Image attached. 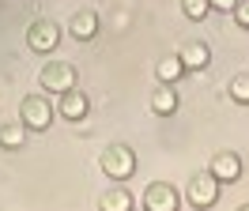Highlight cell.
<instances>
[{
    "instance_id": "1",
    "label": "cell",
    "mask_w": 249,
    "mask_h": 211,
    "mask_svg": "<svg viewBox=\"0 0 249 211\" xmlns=\"http://www.w3.org/2000/svg\"><path fill=\"white\" fill-rule=\"evenodd\" d=\"M98 166H102V174L109 181H128L136 174V155H132V147H124V143H113V147L102 151Z\"/></svg>"
},
{
    "instance_id": "2",
    "label": "cell",
    "mask_w": 249,
    "mask_h": 211,
    "mask_svg": "<svg viewBox=\"0 0 249 211\" xmlns=\"http://www.w3.org/2000/svg\"><path fill=\"white\" fill-rule=\"evenodd\" d=\"M19 121L31 132H46L53 124V102H49V94H27L23 106H19Z\"/></svg>"
},
{
    "instance_id": "3",
    "label": "cell",
    "mask_w": 249,
    "mask_h": 211,
    "mask_svg": "<svg viewBox=\"0 0 249 211\" xmlns=\"http://www.w3.org/2000/svg\"><path fill=\"white\" fill-rule=\"evenodd\" d=\"M38 83H42V90H49V94H61V90L76 87V68H72V64H61V60H49L46 68H42V75H38Z\"/></svg>"
},
{
    "instance_id": "4",
    "label": "cell",
    "mask_w": 249,
    "mask_h": 211,
    "mask_svg": "<svg viewBox=\"0 0 249 211\" xmlns=\"http://www.w3.org/2000/svg\"><path fill=\"white\" fill-rule=\"evenodd\" d=\"M219 189H223V181H215V177H212V170H208V174H196V177L189 181L185 200L193 204V208H212V204L219 200Z\"/></svg>"
},
{
    "instance_id": "5",
    "label": "cell",
    "mask_w": 249,
    "mask_h": 211,
    "mask_svg": "<svg viewBox=\"0 0 249 211\" xmlns=\"http://www.w3.org/2000/svg\"><path fill=\"white\" fill-rule=\"evenodd\" d=\"M57 42H61V27H57L53 19H38V23H31V30H27V45H31L34 53H53Z\"/></svg>"
},
{
    "instance_id": "6",
    "label": "cell",
    "mask_w": 249,
    "mask_h": 211,
    "mask_svg": "<svg viewBox=\"0 0 249 211\" xmlns=\"http://www.w3.org/2000/svg\"><path fill=\"white\" fill-rule=\"evenodd\" d=\"M178 204H181V196L174 193V185H166V181L147 185V193H143V208L147 211H178Z\"/></svg>"
},
{
    "instance_id": "7",
    "label": "cell",
    "mask_w": 249,
    "mask_h": 211,
    "mask_svg": "<svg viewBox=\"0 0 249 211\" xmlns=\"http://www.w3.org/2000/svg\"><path fill=\"white\" fill-rule=\"evenodd\" d=\"M87 109H91V98H87V94H83L79 87H68V90H61L57 113H61L64 121H83V117H87Z\"/></svg>"
},
{
    "instance_id": "8",
    "label": "cell",
    "mask_w": 249,
    "mask_h": 211,
    "mask_svg": "<svg viewBox=\"0 0 249 211\" xmlns=\"http://www.w3.org/2000/svg\"><path fill=\"white\" fill-rule=\"evenodd\" d=\"M212 177L215 181H238L242 177V158L234 151H219L212 158Z\"/></svg>"
},
{
    "instance_id": "9",
    "label": "cell",
    "mask_w": 249,
    "mask_h": 211,
    "mask_svg": "<svg viewBox=\"0 0 249 211\" xmlns=\"http://www.w3.org/2000/svg\"><path fill=\"white\" fill-rule=\"evenodd\" d=\"M178 57L185 64V72H193V68H208L212 64V49H208V42H185V49Z\"/></svg>"
},
{
    "instance_id": "10",
    "label": "cell",
    "mask_w": 249,
    "mask_h": 211,
    "mask_svg": "<svg viewBox=\"0 0 249 211\" xmlns=\"http://www.w3.org/2000/svg\"><path fill=\"white\" fill-rule=\"evenodd\" d=\"M68 30H72L76 42H91L94 34H98V15H94V12H76V15H72V23H68Z\"/></svg>"
},
{
    "instance_id": "11",
    "label": "cell",
    "mask_w": 249,
    "mask_h": 211,
    "mask_svg": "<svg viewBox=\"0 0 249 211\" xmlns=\"http://www.w3.org/2000/svg\"><path fill=\"white\" fill-rule=\"evenodd\" d=\"M151 109H155L159 117H166V113L178 109V90H174V83H162V87L151 94Z\"/></svg>"
},
{
    "instance_id": "12",
    "label": "cell",
    "mask_w": 249,
    "mask_h": 211,
    "mask_svg": "<svg viewBox=\"0 0 249 211\" xmlns=\"http://www.w3.org/2000/svg\"><path fill=\"white\" fill-rule=\"evenodd\" d=\"M23 143H27V124H23V121H8V124L0 128V147L19 151Z\"/></svg>"
},
{
    "instance_id": "13",
    "label": "cell",
    "mask_w": 249,
    "mask_h": 211,
    "mask_svg": "<svg viewBox=\"0 0 249 211\" xmlns=\"http://www.w3.org/2000/svg\"><path fill=\"white\" fill-rule=\"evenodd\" d=\"M155 75H159V83H178L185 75V64H181V57H166L155 64Z\"/></svg>"
},
{
    "instance_id": "14",
    "label": "cell",
    "mask_w": 249,
    "mask_h": 211,
    "mask_svg": "<svg viewBox=\"0 0 249 211\" xmlns=\"http://www.w3.org/2000/svg\"><path fill=\"white\" fill-rule=\"evenodd\" d=\"M132 204H136V200H132L128 189H109V193L102 196V211H128Z\"/></svg>"
},
{
    "instance_id": "15",
    "label": "cell",
    "mask_w": 249,
    "mask_h": 211,
    "mask_svg": "<svg viewBox=\"0 0 249 211\" xmlns=\"http://www.w3.org/2000/svg\"><path fill=\"white\" fill-rule=\"evenodd\" d=\"M231 98H234L238 106H249V72L231 79Z\"/></svg>"
},
{
    "instance_id": "16",
    "label": "cell",
    "mask_w": 249,
    "mask_h": 211,
    "mask_svg": "<svg viewBox=\"0 0 249 211\" xmlns=\"http://www.w3.org/2000/svg\"><path fill=\"white\" fill-rule=\"evenodd\" d=\"M181 12H185L193 23H200L204 15L212 12V4H208V0H181Z\"/></svg>"
},
{
    "instance_id": "17",
    "label": "cell",
    "mask_w": 249,
    "mask_h": 211,
    "mask_svg": "<svg viewBox=\"0 0 249 211\" xmlns=\"http://www.w3.org/2000/svg\"><path fill=\"white\" fill-rule=\"evenodd\" d=\"M231 15H234V23H238V27L249 30V0H238V4L231 8Z\"/></svg>"
},
{
    "instance_id": "18",
    "label": "cell",
    "mask_w": 249,
    "mask_h": 211,
    "mask_svg": "<svg viewBox=\"0 0 249 211\" xmlns=\"http://www.w3.org/2000/svg\"><path fill=\"white\" fill-rule=\"evenodd\" d=\"M208 4H212V12H231L238 0H208Z\"/></svg>"
}]
</instances>
